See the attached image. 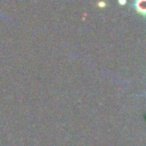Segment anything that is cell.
<instances>
[{"label": "cell", "mask_w": 146, "mask_h": 146, "mask_svg": "<svg viewBox=\"0 0 146 146\" xmlns=\"http://www.w3.org/2000/svg\"><path fill=\"white\" fill-rule=\"evenodd\" d=\"M137 6V9L143 11V13H146V1H143V2H137L136 3Z\"/></svg>", "instance_id": "cell-1"}]
</instances>
